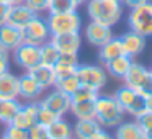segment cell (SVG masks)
<instances>
[{"label":"cell","mask_w":152,"mask_h":139,"mask_svg":"<svg viewBox=\"0 0 152 139\" xmlns=\"http://www.w3.org/2000/svg\"><path fill=\"white\" fill-rule=\"evenodd\" d=\"M145 2H149V0H121L123 7H126V8H134L141 4H145Z\"/></svg>","instance_id":"obj_39"},{"label":"cell","mask_w":152,"mask_h":139,"mask_svg":"<svg viewBox=\"0 0 152 139\" xmlns=\"http://www.w3.org/2000/svg\"><path fill=\"white\" fill-rule=\"evenodd\" d=\"M79 66H74V64H67V62H61L57 61L54 64V70H56V77L57 79H64V77L69 75H75V70Z\"/></svg>","instance_id":"obj_33"},{"label":"cell","mask_w":152,"mask_h":139,"mask_svg":"<svg viewBox=\"0 0 152 139\" xmlns=\"http://www.w3.org/2000/svg\"><path fill=\"white\" fill-rule=\"evenodd\" d=\"M70 139H77V138H74V136H72V138H70Z\"/></svg>","instance_id":"obj_46"},{"label":"cell","mask_w":152,"mask_h":139,"mask_svg":"<svg viewBox=\"0 0 152 139\" xmlns=\"http://www.w3.org/2000/svg\"><path fill=\"white\" fill-rule=\"evenodd\" d=\"M126 87L139 92L141 95L147 97L152 93V77H151V69L141 62H134L132 61L131 67H129L126 77L123 79Z\"/></svg>","instance_id":"obj_5"},{"label":"cell","mask_w":152,"mask_h":139,"mask_svg":"<svg viewBox=\"0 0 152 139\" xmlns=\"http://www.w3.org/2000/svg\"><path fill=\"white\" fill-rule=\"evenodd\" d=\"M15 4H25V0H10V5H15Z\"/></svg>","instance_id":"obj_43"},{"label":"cell","mask_w":152,"mask_h":139,"mask_svg":"<svg viewBox=\"0 0 152 139\" xmlns=\"http://www.w3.org/2000/svg\"><path fill=\"white\" fill-rule=\"evenodd\" d=\"M28 74H30V75L33 77L38 83H39L43 90L54 89V85H56L57 77H56V70H54L53 66H44V64H39V66H36L34 69H31Z\"/></svg>","instance_id":"obj_19"},{"label":"cell","mask_w":152,"mask_h":139,"mask_svg":"<svg viewBox=\"0 0 152 139\" xmlns=\"http://www.w3.org/2000/svg\"><path fill=\"white\" fill-rule=\"evenodd\" d=\"M79 10L70 0H49L48 5V13H64V12Z\"/></svg>","instance_id":"obj_30"},{"label":"cell","mask_w":152,"mask_h":139,"mask_svg":"<svg viewBox=\"0 0 152 139\" xmlns=\"http://www.w3.org/2000/svg\"><path fill=\"white\" fill-rule=\"evenodd\" d=\"M51 36L67 33H80L82 30V17L79 12H64V13H48L46 17Z\"/></svg>","instance_id":"obj_3"},{"label":"cell","mask_w":152,"mask_h":139,"mask_svg":"<svg viewBox=\"0 0 152 139\" xmlns=\"http://www.w3.org/2000/svg\"><path fill=\"white\" fill-rule=\"evenodd\" d=\"M51 43L57 48L61 54H79L82 48V36L80 33H67L51 36Z\"/></svg>","instance_id":"obj_12"},{"label":"cell","mask_w":152,"mask_h":139,"mask_svg":"<svg viewBox=\"0 0 152 139\" xmlns=\"http://www.w3.org/2000/svg\"><path fill=\"white\" fill-rule=\"evenodd\" d=\"M59 56H61V53L57 51V48L51 43V40L39 46L41 64H44V66H53L54 67V64L59 61Z\"/></svg>","instance_id":"obj_27"},{"label":"cell","mask_w":152,"mask_h":139,"mask_svg":"<svg viewBox=\"0 0 152 139\" xmlns=\"http://www.w3.org/2000/svg\"><path fill=\"white\" fill-rule=\"evenodd\" d=\"M102 126L96 119H77V123L72 126L74 138L77 139H90L96 131H100Z\"/></svg>","instance_id":"obj_23"},{"label":"cell","mask_w":152,"mask_h":139,"mask_svg":"<svg viewBox=\"0 0 152 139\" xmlns=\"http://www.w3.org/2000/svg\"><path fill=\"white\" fill-rule=\"evenodd\" d=\"M61 116H57L56 113H53L51 110H48L46 106L39 105V110H38V118H36V123L41 126H44V128H48V126H51L56 119H59Z\"/></svg>","instance_id":"obj_31"},{"label":"cell","mask_w":152,"mask_h":139,"mask_svg":"<svg viewBox=\"0 0 152 139\" xmlns=\"http://www.w3.org/2000/svg\"><path fill=\"white\" fill-rule=\"evenodd\" d=\"M83 34H85V40L95 48H102L103 44L108 43V41L115 36L111 26H106V25L96 23V21H92V20H90V23L85 26Z\"/></svg>","instance_id":"obj_11"},{"label":"cell","mask_w":152,"mask_h":139,"mask_svg":"<svg viewBox=\"0 0 152 139\" xmlns=\"http://www.w3.org/2000/svg\"><path fill=\"white\" fill-rule=\"evenodd\" d=\"M48 138L49 139H70L74 136L72 132V124L67 123L64 118H59L53 123L51 126H48Z\"/></svg>","instance_id":"obj_24"},{"label":"cell","mask_w":152,"mask_h":139,"mask_svg":"<svg viewBox=\"0 0 152 139\" xmlns=\"http://www.w3.org/2000/svg\"><path fill=\"white\" fill-rule=\"evenodd\" d=\"M124 110L115 95H98L95 100V119L102 128H116L124 121Z\"/></svg>","instance_id":"obj_2"},{"label":"cell","mask_w":152,"mask_h":139,"mask_svg":"<svg viewBox=\"0 0 152 139\" xmlns=\"http://www.w3.org/2000/svg\"><path fill=\"white\" fill-rule=\"evenodd\" d=\"M13 61L17 62L18 67L30 72L31 69H34L36 66L41 64V57H39V46H33L28 43H21L17 49L13 51Z\"/></svg>","instance_id":"obj_9"},{"label":"cell","mask_w":152,"mask_h":139,"mask_svg":"<svg viewBox=\"0 0 152 139\" xmlns=\"http://www.w3.org/2000/svg\"><path fill=\"white\" fill-rule=\"evenodd\" d=\"M28 136H30V139H46L48 138V129L44 128V126L38 124V123H34V124L28 129Z\"/></svg>","instance_id":"obj_36"},{"label":"cell","mask_w":152,"mask_h":139,"mask_svg":"<svg viewBox=\"0 0 152 139\" xmlns=\"http://www.w3.org/2000/svg\"><path fill=\"white\" fill-rule=\"evenodd\" d=\"M113 136H115V139H144V132L136 119L119 123L115 128Z\"/></svg>","instance_id":"obj_20"},{"label":"cell","mask_w":152,"mask_h":139,"mask_svg":"<svg viewBox=\"0 0 152 139\" xmlns=\"http://www.w3.org/2000/svg\"><path fill=\"white\" fill-rule=\"evenodd\" d=\"M23 43V34L20 28H15L8 23L0 25V46L7 51H15Z\"/></svg>","instance_id":"obj_17"},{"label":"cell","mask_w":152,"mask_h":139,"mask_svg":"<svg viewBox=\"0 0 152 139\" xmlns=\"http://www.w3.org/2000/svg\"><path fill=\"white\" fill-rule=\"evenodd\" d=\"M39 105L46 106L48 110H51L53 113H56L57 116L64 118V116L69 113L70 105H72V100H70L69 95L59 92L57 89H53L49 93H46L43 98H39Z\"/></svg>","instance_id":"obj_10"},{"label":"cell","mask_w":152,"mask_h":139,"mask_svg":"<svg viewBox=\"0 0 152 139\" xmlns=\"http://www.w3.org/2000/svg\"><path fill=\"white\" fill-rule=\"evenodd\" d=\"M38 110H39V102H26L25 105H21V108L18 110V113L15 115L13 121H12L10 124L28 131V129L36 123Z\"/></svg>","instance_id":"obj_13"},{"label":"cell","mask_w":152,"mask_h":139,"mask_svg":"<svg viewBox=\"0 0 152 139\" xmlns=\"http://www.w3.org/2000/svg\"><path fill=\"white\" fill-rule=\"evenodd\" d=\"M70 2H72V4L75 5L77 8H79V7H82V5H85L87 2H88V0H70Z\"/></svg>","instance_id":"obj_42"},{"label":"cell","mask_w":152,"mask_h":139,"mask_svg":"<svg viewBox=\"0 0 152 139\" xmlns=\"http://www.w3.org/2000/svg\"><path fill=\"white\" fill-rule=\"evenodd\" d=\"M129 30L136 31L144 38L152 36V0L141 4L134 8H129L128 15Z\"/></svg>","instance_id":"obj_4"},{"label":"cell","mask_w":152,"mask_h":139,"mask_svg":"<svg viewBox=\"0 0 152 139\" xmlns=\"http://www.w3.org/2000/svg\"><path fill=\"white\" fill-rule=\"evenodd\" d=\"M115 98L118 100V103L121 105V108L124 110L126 115L132 116L134 119L139 118L145 111V97L126 85L119 87L116 90Z\"/></svg>","instance_id":"obj_6"},{"label":"cell","mask_w":152,"mask_h":139,"mask_svg":"<svg viewBox=\"0 0 152 139\" xmlns=\"http://www.w3.org/2000/svg\"><path fill=\"white\" fill-rule=\"evenodd\" d=\"M124 54V49H123V43L119 38L113 36L108 43H105L98 51V59L102 61L103 64L110 62V61L116 59V57L123 56Z\"/></svg>","instance_id":"obj_22"},{"label":"cell","mask_w":152,"mask_h":139,"mask_svg":"<svg viewBox=\"0 0 152 139\" xmlns=\"http://www.w3.org/2000/svg\"><path fill=\"white\" fill-rule=\"evenodd\" d=\"M151 77H152V69H151Z\"/></svg>","instance_id":"obj_47"},{"label":"cell","mask_w":152,"mask_h":139,"mask_svg":"<svg viewBox=\"0 0 152 139\" xmlns=\"http://www.w3.org/2000/svg\"><path fill=\"white\" fill-rule=\"evenodd\" d=\"M90 139H115V136H113L111 132H108L105 128H102L100 131H96Z\"/></svg>","instance_id":"obj_38"},{"label":"cell","mask_w":152,"mask_h":139,"mask_svg":"<svg viewBox=\"0 0 152 139\" xmlns=\"http://www.w3.org/2000/svg\"><path fill=\"white\" fill-rule=\"evenodd\" d=\"M98 95H100V92H96V90L90 89V87H85V85H80L79 89L72 93L70 100H72V103L90 102V100H96V98H98Z\"/></svg>","instance_id":"obj_29"},{"label":"cell","mask_w":152,"mask_h":139,"mask_svg":"<svg viewBox=\"0 0 152 139\" xmlns=\"http://www.w3.org/2000/svg\"><path fill=\"white\" fill-rule=\"evenodd\" d=\"M79 87H80V82L77 80V77L75 75H69V77H64V79H57L54 89H57L59 92L72 97V93L75 92Z\"/></svg>","instance_id":"obj_28"},{"label":"cell","mask_w":152,"mask_h":139,"mask_svg":"<svg viewBox=\"0 0 152 139\" xmlns=\"http://www.w3.org/2000/svg\"><path fill=\"white\" fill-rule=\"evenodd\" d=\"M4 136L7 139H30L26 129L17 128V126H13V124H7V126H5Z\"/></svg>","instance_id":"obj_34"},{"label":"cell","mask_w":152,"mask_h":139,"mask_svg":"<svg viewBox=\"0 0 152 139\" xmlns=\"http://www.w3.org/2000/svg\"><path fill=\"white\" fill-rule=\"evenodd\" d=\"M20 97V80L18 75L12 74L10 70L0 75V98L15 100Z\"/></svg>","instance_id":"obj_18"},{"label":"cell","mask_w":152,"mask_h":139,"mask_svg":"<svg viewBox=\"0 0 152 139\" xmlns=\"http://www.w3.org/2000/svg\"><path fill=\"white\" fill-rule=\"evenodd\" d=\"M75 77L80 82V85L90 87L96 92H100L108 80V74H106L105 67L96 66V64H79L75 70Z\"/></svg>","instance_id":"obj_8"},{"label":"cell","mask_w":152,"mask_h":139,"mask_svg":"<svg viewBox=\"0 0 152 139\" xmlns=\"http://www.w3.org/2000/svg\"><path fill=\"white\" fill-rule=\"evenodd\" d=\"M136 121L144 132V139H152V111H144L139 118H136Z\"/></svg>","instance_id":"obj_32"},{"label":"cell","mask_w":152,"mask_h":139,"mask_svg":"<svg viewBox=\"0 0 152 139\" xmlns=\"http://www.w3.org/2000/svg\"><path fill=\"white\" fill-rule=\"evenodd\" d=\"M2 139H7V138H5V136H2Z\"/></svg>","instance_id":"obj_45"},{"label":"cell","mask_w":152,"mask_h":139,"mask_svg":"<svg viewBox=\"0 0 152 139\" xmlns=\"http://www.w3.org/2000/svg\"><path fill=\"white\" fill-rule=\"evenodd\" d=\"M8 7H10V5L0 4V25H4L5 21H7V13H8Z\"/></svg>","instance_id":"obj_40"},{"label":"cell","mask_w":152,"mask_h":139,"mask_svg":"<svg viewBox=\"0 0 152 139\" xmlns=\"http://www.w3.org/2000/svg\"><path fill=\"white\" fill-rule=\"evenodd\" d=\"M25 5L34 12L36 15H41L43 12H48L49 0H25Z\"/></svg>","instance_id":"obj_35"},{"label":"cell","mask_w":152,"mask_h":139,"mask_svg":"<svg viewBox=\"0 0 152 139\" xmlns=\"http://www.w3.org/2000/svg\"><path fill=\"white\" fill-rule=\"evenodd\" d=\"M119 40H121V43H123L124 54L129 56V57H132V59L137 57L139 54H142L144 49H145V38L141 36V34H137L136 31L129 30L128 33L121 34Z\"/></svg>","instance_id":"obj_15"},{"label":"cell","mask_w":152,"mask_h":139,"mask_svg":"<svg viewBox=\"0 0 152 139\" xmlns=\"http://www.w3.org/2000/svg\"><path fill=\"white\" fill-rule=\"evenodd\" d=\"M46 139H49V138H46Z\"/></svg>","instance_id":"obj_48"},{"label":"cell","mask_w":152,"mask_h":139,"mask_svg":"<svg viewBox=\"0 0 152 139\" xmlns=\"http://www.w3.org/2000/svg\"><path fill=\"white\" fill-rule=\"evenodd\" d=\"M145 111H152V93L145 97Z\"/></svg>","instance_id":"obj_41"},{"label":"cell","mask_w":152,"mask_h":139,"mask_svg":"<svg viewBox=\"0 0 152 139\" xmlns=\"http://www.w3.org/2000/svg\"><path fill=\"white\" fill-rule=\"evenodd\" d=\"M21 34H23V43L33 44V46H41V44L48 43L51 40V31H49V26H48V20L43 15H34L21 28Z\"/></svg>","instance_id":"obj_7"},{"label":"cell","mask_w":152,"mask_h":139,"mask_svg":"<svg viewBox=\"0 0 152 139\" xmlns=\"http://www.w3.org/2000/svg\"><path fill=\"white\" fill-rule=\"evenodd\" d=\"M69 113H72L75 119H95V100L72 103Z\"/></svg>","instance_id":"obj_26"},{"label":"cell","mask_w":152,"mask_h":139,"mask_svg":"<svg viewBox=\"0 0 152 139\" xmlns=\"http://www.w3.org/2000/svg\"><path fill=\"white\" fill-rule=\"evenodd\" d=\"M131 64H132V57L123 54V56H119V57H116V59L106 62L105 64V70H106V74H110L111 77L123 80L126 77V74H128Z\"/></svg>","instance_id":"obj_21"},{"label":"cell","mask_w":152,"mask_h":139,"mask_svg":"<svg viewBox=\"0 0 152 139\" xmlns=\"http://www.w3.org/2000/svg\"><path fill=\"white\" fill-rule=\"evenodd\" d=\"M20 108H21V103L18 102V98L15 100L0 98V123H4L5 126L10 124Z\"/></svg>","instance_id":"obj_25"},{"label":"cell","mask_w":152,"mask_h":139,"mask_svg":"<svg viewBox=\"0 0 152 139\" xmlns=\"http://www.w3.org/2000/svg\"><path fill=\"white\" fill-rule=\"evenodd\" d=\"M34 12L31 8H28L25 4H15V5H10L8 7V13H7V21L5 23L12 25L15 28H23L31 18L34 17Z\"/></svg>","instance_id":"obj_16"},{"label":"cell","mask_w":152,"mask_h":139,"mask_svg":"<svg viewBox=\"0 0 152 139\" xmlns=\"http://www.w3.org/2000/svg\"><path fill=\"white\" fill-rule=\"evenodd\" d=\"M10 70V51L0 46V75Z\"/></svg>","instance_id":"obj_37"},{"label":"cell","mask_w":152,"mask_h":139,"mask_svg":"<svg viewBox=\"0 0 152 139\" xmlns=\"http://www.w3.org/2000/svg\"><path fill=\"white\" fill-rule=\"evenodd\" d=\"M0 4H5V5H10V0H0Z\"/></svg>","instance_id":"obj_44"},{"label":"cell","mask_w":152,"mask_h":139,"mask_svg":"<svg viewBox=\"0 0 152 139\" xmlns=\"http://www.w3.org/2000/svg\"><path fill=\"white\" fill-rule=\"evenodd\" d=\"M85 5L90 20L111 28L119 23L124 12L121 0H88Z\"/></svg>","instance_id":"obj_1"},{"label":"cell","mask_w":152,"mask_h":139,"mask_svg":"<svg viewBox=\"0 0 152 139\" xmlns=\"http://www.w3.org/2000/svg\"><path fill=\"white\" fill-rule=\"evenodd\" d=\"M18 80H20V97L18 98H23L26 102H38L43 97L44 90L28 72L20 75Z\"/></svg>","instance_id":"obj_14"}]
</instances>
